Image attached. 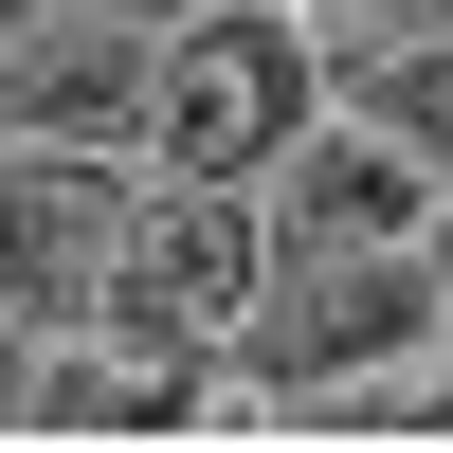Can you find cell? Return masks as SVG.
<instances>
[{"instance_id": "1", "label": "cell", "mask_w": 453, "mask_h": 453, "mask_svg": "<svg viewBox=\"0 0 453 453\" xmlns=\"http://www.w3.org/2000/svg\"><path fill=\"white\" fill-rule=\"evenodd\" d=\"M290 127H309L290 19L200 0L181 36H145V164H164V181H254V164H290Z\"/></svg>"}, {"instance_id": "2", "label": "cell", "mask_w": 453, "mask_h": 453, "mask_svg": "<svg viewBox=\"0 0 453 453\" xmlns=\"http://www.w3.org/2000/svg\"><path fill=\"white\" fill-rule=\"evenodd\" d=\"M435 309H453L435 236H363V254H273V273H254V309L218 326V363H254V381H363V363L435 345Z\"/></svg>"}, {"instance_id": "3", "label": "cell", "mask_w": 453, "mask_h": 453, "mask_svg": "<svg viewBox=\"0 0 453 453\" xmlns=\"http://www.w3.org/2000/svg\"><path fill=\"white\" fill-rule=\"evenodd\" d=\"M254 273H273V236H254L236 181H164V200H127V236H109V309L91 326H145V345H200L254 309Z\"/></svg>"}, {"instance_id": "4", "label": "cell", "mask_w": 453, "mask_h": 453, "mask_svg": "<svg viewBox=\"0 0 453 453\" xmlns=\"http://www.w3.org/2000/svg\"><path fill=\"white\" fill-rule=\"evenodd\" d=\"M109 236H127V181L91 145H0V326H91Z\"/></svg>"}, {"instance_id": "5", "label": "cell", "mask_w": 453, "mask_h": 453, "mask_svg": "<svg viewBox=\"0 0 453 453\" xmlns=\"http://www.w3.org/2000/svg\"><path fill=\"white\" fill-rule=\"evenodd\" d=\"M200 418V345H145V326H55L19 363V435H181Z\"/></svg>"}, {"instance_id": "6", "label": "cell", "mask_w": 453, "mask_h": 453, "mask_svg": "<svg viewBox=\"0 0 453 453\" xmlns=\"http://www.w3.org/2000/svg\"><path fill=\"white\" fill-rule=\"evenodd\" d=\"M0 127H19V145H109V127H145V19H109V0L36 19L19 55H0Z\"/></svg>"}, {"instance_id": "7", "label": "cell", "mask_w": 453, "mask_h": 453, "mask_svg": "<svg viewBox=\"0 0 453 453\" xmlns=\"http://www.w3.org/2000/svg\"><path fill=\"white\" fill-rule=\"evenodd\" d=\"M363 236H435V164L399 127H290V236L273 254H363Z\"/></svg>"}, {"instance_id": "8", "label": "cell", "mask_w": 453, "mask_h": 453, "mask_svg": "<svg viewBox=\"0 0 453 453\" xmlns=\"http://www.w3.org/2000/svg\"><path fill=\"white\" fill-rule=\"evenodd\" d=\"M363 127H399V145L453 181V36H418V55H381V73H363Z\"/></svg>"}, {"instance_id": "9", "label": "cell", "mask_w": 453, "mask_h": 453, "mask_svg": "<svg viewBox=\"0 0 453 453\" xmlns=\"http://www.w3.org/2000/svg\"><path fill=\"white\" fill-rule=\"evenodd\" d=\"M0 418H19V326H0Z\"/></svg>"}, {"instance_id": "10", "label": "cell", "mask_w": 453, "mask_h": 453, "mask_svg": "<svg viewBox=\"0 0 453 453\" xmlns=\"http://www.w3.org/2000/svg\"><path fill=\"white\" fill-rule=\"evenodd\" d=\"M435 273H453V218H435Z\"/></svg>"}]
</instances>
